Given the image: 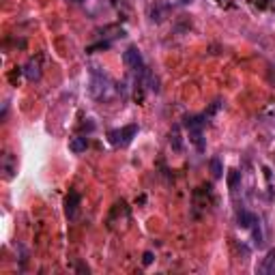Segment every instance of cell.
<instances>
[{
	"instance_id": "obj_4",
	"label": "cell",
	"mask_w": 275,
	"mask_h": 275,
	"mask_svg": "<svg viewBox=\"0 0 275 275\" xmlns=\"http://www.w3.org/2000/svg\"><path fill=\"white\" fill-rule=\"evenodd\" d=\"M80 194L78 191H69V196L65 198V215L69 219H75V215H78V209H80Z\"/></svg>"
},
{
	"instance_id": "obj_17",
	"label": "cell",
	"mask_w": 275,
	"mask_h": 275,
	"mask_svg": "<svg viewBox=\"0 0 275 275\" xmlns=\"http://www.w3.org/2000/svg\"><path fill=\"white\" fill-rule=\"evenodd\" d=\"M178 2H183V4H187V2H191V0H178Z\"/></svg>"
},
{
	"instance_id": "obj_3",
	"label": "cell",
	"mask_w": 275,
	"mask_h": 275,
	"mask_svg": "<svg viewBox=\"0 0 275 275\" xmlns=\"http://www.w3.org/2000/svg\"><path fill=\"white\" fill-rule=\"evenodd\" d=\"M123 60H125V65L132 69V71L136 73H146V65H144V58H142V54L140 50H138L136 45H129L125 54H123Z\"/></svg>"
},
{
	"instance_id": "obj_13",
	"label": "cell",
	"mask_w": 275,
	"mask_h": 275,
	"mask_svg": "<svg viewBox=\"0 0 275 275\" xmlns=\"http://www.w3.org/2000/svg\"><path fill=\"white\" fill-rule=\"evenodd\" d=\"M252 228H254V245L263 247V230H260V222H258V219H256V224H254Z\"/></svg>"
},
{
	"instance_id": "obj_18",
	"label": "cell",
	"mask_w": 275,
	"mask_h": 275,
	"mask_svg": "<svg viewBox=\"0 0 275 275\" xmlns=\"http://www.w3.org/2000/svg\"><path fill=\"white\" fill-rule=\"evenodd\" d=\"M75 2H82V0H75Z\"/></svg>"
},
{
	"instance_id": "obj_12",
	"label": "cell",
	"mask_w": 275,
	"mask_h": 275,
	"mask_svg": "<svg viewBox=\"0 0 275 275\" xmlns=\"http://www.w3.org/2000/svg\"><path fill=\"white\" fill-rule=\"evenodd\" d=\"M2 168L6 172V178H11L13 176V172H15V168H13V155L11 153H6L4 155V159H2Z\"/></svg>"
},
{
	"instance_id": "obj_6",
	"label": "cell",
	"mask_w": 275,
	"mask_h": 275,
	"mask_svg": "<svg viewBox=\"0 0 275 275\" xmlns=\"http://www.w3.org/2000/svg\"><path fill=\"white\" fill-rule=\"evenodd\" d=\"M24 71V75L28 78L30 82H37V80H41V67H39V63L37 60H28L26 63V67L22 69Z\"/></svg>"
},
{
	"instance_id": "obj_10",
	"label": "cell",
	"mask_w": 275,
	"mask_h": 275,
	"mask_svg": "<svg viewBox=\"0 0 275 275\" xmlns=\"http://www.w3.org/2000/svg\"><path fill=\"white\" fill-rule=\"evenodd\" d=\"M211 174H213V178H219L224 174L222 159H219V157H213V159H211Z\"/></svg>"
},
{
	"instance_id": "obj_11",
	"label": "cell",
	"mask_w": 275,
	"mask_h": 275,
	"mask_svg": "<svg viewBox=\"0 0 275 275\" xmlns=\"http://www.w3.org/2000/svg\"><path fill=\"white\" fill-rule=\"evenodd\" d=\"M170 144H172V148H174V150H181V148H183V142H181V134H178V127L172 129V134H170Z\"/></svg>"
},
{
	"instance_id": "obj_5",
	"label": "cell",
	"mask_w": 275,
	"mask_h": 275,
	"mask_svg": "<svg viewBox=\"0 0 275 275\" xmlns=\"http://www.w3.org/2000/svg\"><path fill=\"white\" fill-rule=\"evenodd\" d=\"M258 271L263 273V275H273L275 273V250L267 252V256L263 260V265L258 267Z\"/></svg>"
},
{
	"instance_id": "obj_1",
	"label": "cell",
	"mask_w": 275,
	"mask_h": 275,
	"mask_svg": "<svg viewBox=\"0 0 275 275\" xmlns=\"http://www.w3.org/2000/svg\"><path fill=\"white\" fill-rule=\"evenodd\" d=\"M88 91L95 99L99 101H110L116 95V86L114 82L108 78L106 73H101L99 69H93L91 71V84H88Z\"/></svg>"
},
{
	"instance_id": "obj_16",
	"label": "cell",
	"mask_w": 275,
	"mask_h": 275,
	"mask_svg": "<svg viewBox=\"0 0 275 275\" xmlns=\"http://www.w3.org/2000/svg\"><path fill=\"white\" fill-rule=\"evenodd\" d=\"M142 263H144V265H146V267H148L150 263H153V252H146V254H144V258H142Z\"/></svg>"
},
{
	"instance_id": "obj_2",
	"label": "cell",
	"mask_w": 275,
	"mask_h": 275,
	"mask_svg": "<svg viewBox=\"0 0 275 275\" xmlns=\"http://www.w3.org/2000/svg\"><path fill=\"white\" fill-rule=\"evenodd\" d=\"M138 134V125H127L123 129H112V132L108 134V140L114 144V146H127V144H132V140Z\"/></svg>"
},
{
	"instance_id": "obj_14",
	"label": "cell",
	"mask_w": 275,
	"mask_h": 275,
	"mask_svg": "<svg viewBox=\"0 0 275 275\" xmlns=\"http://www.w3.org/2000/svg\"><path fill=\"white\" fill-rule=\"evenodd\" d=\"M241 181V172L239 170H230V176H228V185H230V189H235L237 185Z\"/></svg>"
},
{
	"instance_id": "obj_15",
	"label": "cell",
	"mask_w": 275,
	"mask_h": 275,
	"mask_svg": "<svg viewBox=\"0 0 275 275\" xmlns=\"http://www.w3.org/2000/svg\"><path fill=\"white\" fill-rule=\"evenodd\" d=\"M219 108H222V101H213V106L209 108V112H206V114H209V116H211V114H215Z\"/></svg>"
},
{
	"instance_id": "obj_7",
	"label": "cell",
	"mask_w": 275,
	"mask_h": 275,
	"mask_svg": "<svg viewBox=\"0 0 275 275\" xmlns=\"http://www.w3.org/2000/svg\"><path fill=\"white\" fill-rule=\"evenodd\" d=\"M185 127H187L189 132H202L204 116H187V119H185Z\"/></svg>"
},
{
	"instance_id": "obj_9",
	"label": "cell",
	"mask_w": 275,
	"mask_h": 275,
	"mask_svg": "<svg viewBox=\"0 0 275 275\" xmlns=\"http://www.w3.org/2000/svg\"><path fill=\"white\" fill-rule=\"evenodd\" d=\"M256 224V215L250 211H241L239 213V226L241 228H252V226Z\"/></svg>"
},
{
	"instance_id": "obj_8",
	"label": "cell",
	"mask_w": 275,
	"mask_h": 275,
	"mask_svg": "<svg viewBox=\"0 0 275 275\" xmlns=\"http://www.w3.org/2000/svg\"><path fill=\"white\" fill-rule=\"evenodd\" d=\"M69 148H71L73 153H84V150L88 148V140H86V138H82V136L71 138V142H69Z\"/></svg>"
}]
</instances>
